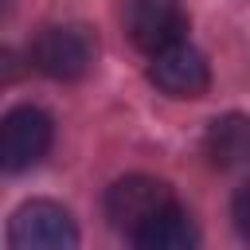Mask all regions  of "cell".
<instances>
[{
    "label": "cell",
    "mask_w": 250,
    "mask_h": 250,
    "mask_svg": "<svg viewBox=\"0 0 250 250\" xmlns=\"http://www.w3.org/2000/svg\"><path fill=\"white\" fill-rule=\"evenodd\" d=\"M230 219H234V230H238V238L250 246V180L234 191V199H230Z\"/></svg>",
    "instance_id": "obj_9"
},
{
    "label": "cell",
    "mask_w": 250,
    "mask_h": 250,
    "mask_svg": "<svg viewBox=\"0 0 250 250\" xmlns=\"http://www.w3.org/2000/svg\"><path fill=\"white\" fill-rule=\"evenodd\" d=\"M176 203L172 188L156 176H145V172H133V176H121L109 184L105 191V219L125 230V234H137L148 219H156L160 211H168Z\"/></svg>",
    "instance_id": "obj_4"
},
{
    "label": "cell",
    "mask_w": 250,
    "mask_h": 250,
    "mask_svg": "<svg viewBox=\"0 0 250 250\" xmlns=\"http://www.w3.org/2000/svg\"><path fill=\"white\" fill-rule=\"evenodd\" d=\"M148 82L168 98H203L211 86V66L203 51L188 39L148 55Z\"/></svg>",
    "instance_id": "obj_6"
},
{
    "label": "cell",
    "mask_w": 250,
    "mask_h": 250,
    "mask_svg": "<svg viewBox=\"0 0 250 250\" xmlns=\"http://www.w3.org/2000/svg\"><path fill=\"white\" fill-rule=\"evenodd\" d=\"M51 137H55V125L39 105H31V102L12 105L0 121V168L12 176L35 168L47 156Z\"/></svg>",
    "instance_id": "obj_3"
},
{
    "label": "cell",
    "mask_w": 250,
    "mask_h": 250,
    "mask_svg": "<svg viewBox=\"0 0 250 250\" xmlns=\"http://www.w3.org/2000/svg\"><path fill=\"white\" fill-rule=\"evenodd\" d=\"M8 250H78V223L55 199H27L8 219Z\"/></svg>",
    "instance_id": "obj_2"
},
{
    "label": "cell",
    "mask_w": 250,
    "mask_h": 250,
    "mask_svg": "<svg viewBox=\"0 0 250 250\" xmlns=\"http://www.w3.org/2000/svg\"><path fill=\"white\" fill-rule=\"evenodd\" d=\"M133 238V250H199V230H195V219L172 203L168 211H160L156 219H148Z\"/></svg>",
    "instance_id": "obj_7"
},
{
    "label": "cell",
    "mask_w": 250,
    "mask_h": 250,
    "mask_svg": "<svg viewBox=\"0 0 250 250\" xmlns=\"http://www.w3.org/2000/svg\"><path fill=\"white\" fill-rule=\"evenodd\" d=\"M27 62L55 82H78L98 62V35L86 23H47L35 31Z\"/></svg>",
    "instance_id": "obj_1"
},
{
    "label": "cell",
    "mask_w": 250,
    "mask_h": 250,
    "mask_svg": "<svg viewBox=\"0 0 250 250\" xmlns=\"http://www.w3.org/2000/svg\"><path fill=\"white\" fill-rule=\"evenodd\" d=\"M203 152L215 168H238L250 160V117L246 113H223L203 133Z\"/></svg>",
    "instance_id": "obj_8"
},
{
    "label": "cell",
    "mask_w": 250,
    "mask_h": 250,
    "mask_svg": "<svg viewBox=\"0 0 250 250\" xmlns=\"http://www.w3.org/2000/svg\"><path fill=\"white\" fill-rule=\"evenodd\" d=\"M121 27L137 51L156 55L184 39L188 16L180 0H121Z\"/></svg>",
    "instance_id": "obj_5"
}]
</instances>
